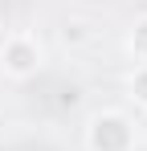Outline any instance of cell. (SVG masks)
I'll return each mask as SVG.
<instances>
[{
  "label": "cell",
  "mask_w": 147,
  "mask_h": 151,
  "mask_svg": "<svg viewBox=\"0 0 147 151\" xmlns=\"http://www.w3.org/2000/svg\"><path fill=\"white\" fill-rule=\"evenodd\" d=\"M127 86H131V98L147 106V65H135L131 78H127Z\"/></svg>",
  "instance_id": "cell-4"
},
{
  "label": "cell",
  "mask_w": 147,
  "mask_h": 151,
  "mask_svg": "<svg viewBox=\"0 0 147 151\" xmlns=\"http://www.w3.org/2000/svg\"><path fill=\"white\" fill-rule=\"evenodd\" d=\"M90 151H131L135 147V127L122 110H98L86 127Z\"/></svg>",
  "instance_id": "cell-1"
},
{
  "label": "cell",
  "mask_w": 147,
  "mask_h": 151,
  "mask_svg": "<svg viewBox=\"0 0 147 151\" xmlns=\"http://www.w3.org/2000/svg\"><path fill=\"white\" fill-rule=\"evenodd\" d=\"M131 53H135L139 65H147V17H139L131 29Z\"/></svg>",
  "instance_id": "cell-3"
},
{
  "label": "cell",
  "mask_w": 147,
  "mask_h": 151,
  "mask_svg": "<svg viewBox=\"0 0 147 151\" xmlns=\"http://www.w3.org/2000/svg\"><path fill=\"white\" fill-rule=\"evenodd\" d=\"M0 70L8 78H33L41 70V45H37V37H29V33H12L4 45H0Z\"/></svg>",
  "instance_id": "cell-2"
}]
</instances>
